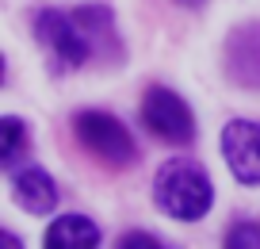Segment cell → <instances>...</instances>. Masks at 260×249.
Returning a JSON list of instances; mask_svg holds the SVG:
<instances>
[{
  "instance_id": "2",
  "label": "cell",
  "mask_w": 260,
  "mask_h": 249,
  "mask_svg": "<svg viewBox=\"0 0 260 249\" xmlns=\"http://www.w3.org/2000/svg\"><path fill=\"white\" fill-rule=\"evenodd\" d=\"M73 130H77V138H81L84 150L96 153V157L104 161V165H111V169H126V165L138 161V146H134L130 130L122 127L115 115H107V112H77Z\"/></svg>"
},
{
  "instance_id": "6",
  "label": "cell",
  "mask_w": 260,
  "mask_h": 249,
  "mask_svg": "<svg viewBox=\"0 0 260 249\" xmlns=\"http://www.w3.org/2000/svg\"><path fill=\"white\" fill-rule=\"evenodd\" d=\"M226 69L241 89L260 92V23H241L230 31Z\"/></svg>"
},
{
  "instance_id": "4",
  "label": "cell",
  "mask_w": 260,
  "mask_h": 249,
  "mask_svg": "<svg viewBox=\"0 0 260 249\" xmlns=\"http://www.w3.org/2000/svg\"><path fill=\"white\" fill-rule=\"evenodd\" d=\"M35 35H39V42L50 50V58H54L57 65H65V69H81L88 58H96V50H92L84 27L77 23V16L46 8V12L35 16Z\"/></svg>"
},
{
  "instance_id": "7",
  "label": "cell",
  "mask_w": 260,
  "mask_h": 249,
  "mask_svg": "<svg viewBox=\"0 0 260 249\" xmlns=\"http://www.w3.org/2000/svg\"><path fill=\"white\" fill-rule=\"evenodd\" d=\"M12 192H16V203L31 215H50L57 207V184L50 180V173L35 169V165L12 177Z\"/></svg>"
},
{
  "instance_id": "14",
  "label": "cell",
  "mask_w": 260,
  "mask_h": 249,
  "mask_svg": "<svg viewBox=\"0 0 260 249\" xmlns=\"http://www.w3.org/2000/svg\"><path fill=\"white\" fill-rule=\"evenodd\" d=\"M180 4H187V8H199V4H203V0H180Z\"/></svg>"
},
{
  "instance_id": "1",
  "label": "cell",
  "mask_w": 260,
  "mask_h": 249,
  "mask_svg": "<svg viewBox=\"0 0 260 249\" xmlns=\"http://www.w3.org/2000/svg\"><path fill=\"white\" fill-rule=\"evenodd\" d=\"M153 200L165 215L172 218H184V223H195L203 218L214 203V188H211V177H207L195 161L187 157H172L161 165L153 180Z\"/></svg>"
},
{
  "instance_id": "12",
  "label": "cell",
  "mask_w": 260,
  "mask_h": 249,
  "mask_svg": "<svg viewBox=\"0 0 260 249\" xmlns=\"http://www.w3.org/2000/svg\"><path fill=\"white\" fill-rule=\"evenodd\" d=\"M119 249H169L157 234H146V230H130L119 238Z\"/></svg>"
},
{
  "instance_id": "13",
  "label": "cell",
  "mask_w": 260,
  "mask_h": 249,
  "mask_svg": "<svg viewBox=\"0 0 260 249\" xmlns=\"http://www.w3.org/2000/svg\"><path fill=\"white\" fill-rule=\"evenodd\" d=\"M0 241H4V249H23V245H19V238H16V234H8V230H4V238H0Z\"/></svg>"
},
{
  "instance_id": "5",
  "label": "cell",
  "mask_w": 260,
  "mask_h": 249,
  "mask_svg": "<svg viewBox=\"0 0 260 249\" xmlns=\"http://www.w3.org/2000/svg\"><path fill=\"white\" fill-rule=\"evenodd\" d=\"M222 153L241 184H260V123L234 119L222 127Z\"/></svg>"
},
{
  "instance_id": "11",
  "label": "cell",
  "mask_w": 260,
  "mask_h": 249,
  "mask_svg": "<svg viewBox=\"0 0 260 249\" xmlns=\"http://www.w3.org/2000/svg\"><path fill=\"white\" fill-rule=\"evenodd\" d=\"M222 249H260V226L256 223H234L226 230Z\"/></svg>"
},
{
  "instance_id": "3",
  "label": "cell",
  "mask_w": 260,
  "mask_h": 249,
  "mask_svg": "<svg viewBox=\"0 0 260 249\" xmlns=\"http://www.w3.org/2000/svg\"><path fill=\"white\" fill-rule=\"evenodd\" d=\"M142 123L153 138L169 146H187L195 138V119H191V107L176 96L172 89L165 85H149L146 100H142Z\"/></svg>"
},
{
  "instance_id": "9",
  "label": "cell",
  "mask_w": 260,
  "mask_h": 249,
  "mask_svg": "<svg viewBox=\"0 0 260 249\" xmlns=\"http://www.w3.org/2000/svg\"><path fill=\"white\" fill-rule=\"evenodd\" d=\"M73 16H77V23L84 27V35H88L96 58H119V35H115L111 8L92 4V8H81V12H73Z\"/></svg>"
},
{
  "instance_id": "8",
  "label": "cell",
  "mask_w": 260,
  "mask_h": 249,
  "mask_svg": "<svg viewBox=\"0 0 260 249\" xmlns=\"http://www.w3.org/2000/svg\"><path fill=\"white\" fill-rule=\"evenodd\" d=\"M42 249H100V226L84 215H57Z\"/></svg>"
},
{
  "instance_id": "10",
  "label": "cell",
  "mask_w": 260,
  "mask_h": 249,
  "mask_svg": "<svg viewBox=\"0 0 260 249\" xmlns=\"http://www.w3.org/2000/svg\"><path fill=\"white\" fill-rule=\"evenodd\" d=\"M23 150H27V130H23V123H19L16 115H8V119H4V150H0V165L12 169Z\"/></svg>"
}]
</instances>
